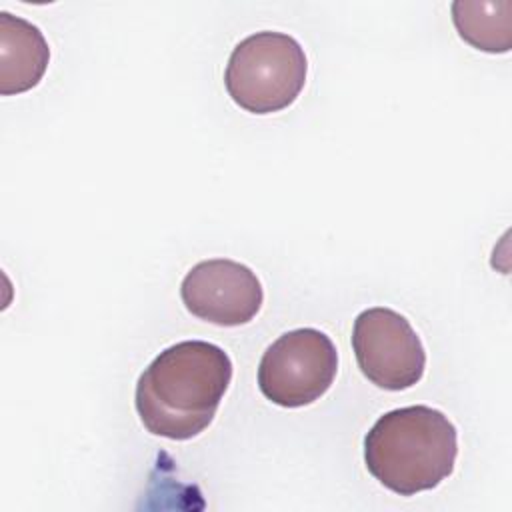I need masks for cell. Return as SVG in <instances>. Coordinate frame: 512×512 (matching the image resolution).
<instances>
[{
  "instance_id": "1",
  "label": "cell",
  "mask_w": 512,
  "mask_h": 512,
  "mask_svg": "<svg viewBox=\"0 0 512 512\" xmlns=\"http://www.w3.org/2000/svg\"><path fill=\"white\" fill-rule=\"evenodd\" d=\"M232 380V360L216 344L184 340L162 350L136 382L144 428L162 438L190 440L210 426Z\"/></svg>"
},
{
  "instance_id": "2",
  "label": "cell",
  "mask_w": 512,
  "mask_h": 512,
  "mask_svg": "<svg viewBox=\"0 0 512 512\" xmlns=\"http://www.w3.org/2000/svg\"><path fill=\"white\" fill-rule=\"evenodd\" d=\"M456 456V426L430 406L390 410L364 438L368 472L400 496L436 488L452 474Z\"/></svg>"
},
{
  "instance_id": "3",
  "label": "cell",
  "mask_w": 512,
  "mask_h": 512,
  "mask_svg": "<svg viewBox=\"0 0 512 512\" xmlns=\"http://www.w3.org/2000/svg\"><path fill=\"white\" fill-rule=\"evenodd\" d=\"M306 74L308 60L300 42L284 32L262 30L234 46L224 86L246 112L272 114L298 98Z\"/></svg>"
},
{
  "instance_id": "4",
  "label": "cell",
  "mask_w": 512,
  "mask_h": 512,
  "mask_svg": "<svg viewBox=\"0 0 512 512\" xmlns=\"http://www.w3.org/2000/svg\"><path fill=\"white\" fill-rule=\"evenodd\" d=\"M338 372V352L330 336L316 328H296L274 340L260 358V392L282 408H300L328 392Z\"/></svg>"
},
{
  "instance_id": "5",
  "label": "cell",
  "mask_w": 512,
  "mask_h": 512,
  "mask_svg": "<svg viewBox=\"0 0 512 512\" xmlns=\"http://www.w3.org/2000/svg\"><path fill=\"white\" fill-rule=\"evenodd\" d=\"M352 350L362 374L390 392L412 388L426 368V350L408 318L384 306L356 316Z\"/></svg>"
},
{
  "instance_id": "6",
  "label": "cell",
  "mask_w": 512,
  "mask_h": 512,
  "mask_svg": "<svg viewBox=\"0 0 512 512\" xmlns=\"http://www.w3.org/2000/svg\"><path fill=\"white\" fill-rule=\"evenodd\" d=\"M180 296L190 314L216 326L248 324L264 302L258 276L228 258L202 260L192 266L182 280Z\"/></svg>"
},
{
  "instance_id": "7",
  "label": "cell",
  "mask_w": 512,
  "mask_h": 512,
  "mask_svg": "<svg viewBox=\"0 0 512 512\" xmlns=\"http://www.w3.org/2000/svg\"><path fill=\"white\" fill-rule=\"evenodd\" d=\"M50 62V48L38 26L0 12V94H20L34 88Z\"/></svg>"
},
{
  "instance_id": "8",
  "label": "cell",
  "mask_w": 512,
  "mask_h": 512,
  "mask_svg": "<svg viewBox=\"0 0 512 512\" xmlns=\"http://www.w3.org/2000/svg\"><path fill=\"white\" fill-rule=\"evenodd\" d=\"M452 20L460 38L482 52L504 54L512 46L510 0H456Z\"/></svg>"
}]
</instances>
